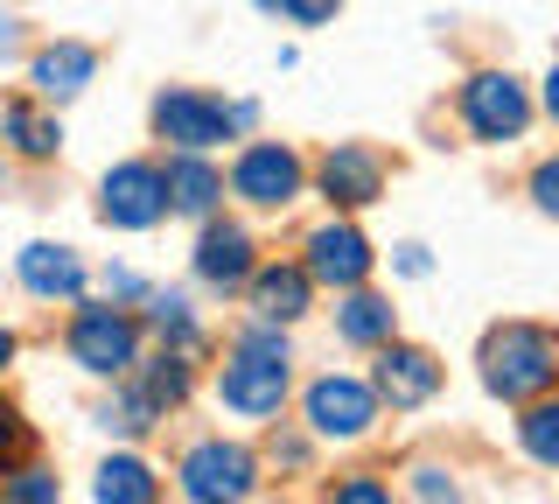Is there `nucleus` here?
Wrapping results in <instances>:
<instances>
[{"instance_id": "nucleus-1", "label": "nucleus", "mask_w": 559, "mask_h": 504, "mask_svg": "<svg viewBox=\"0 0 559 504\" xmlns=\"http://www.w3.org/2000/svg\"><path fill=\"white\" fill-rule=\"evenodd\" d=\"M483 386L503 407H532L559 386V337L538 323H497L483 337Z\"/></svg>"}, {"instance_id": "nucleus-2", "label": "nucleus", "mask_w": 559, "mask_h": 504, "mask_svg": "<svg viewBox=\"0 0 559 504\" xmlns=\"http://www.w3.org/2000/svg\"><path fill=\"white\" fill-rule=\"evenodd\" d=\"M454 106H462L468 141H483V148H511V141H524V127H532V92H524L511 71H476Z\"/></svg>"}, {"instance_id": "nucleus-3", "label": "nucleus", "mask_w": 559, "mask_h": 504, "mask_svg": "<svg viewBox=\"0 0 559 504\" xmlns=\"http://www.w3.org/2000/svg\"><path fill=\"white\" fill-rule=\"evenodd\" d=\"M70 358L98 378H127L140 364V323L112 302H84L78 316H70Z\"/></svg>"}, {"instance_id": "nucleus-4", "label": "nucleus", "mask_w": 559, "mask_h": 504, "mask_svg": "<svg viewBox=\"0 0 559 504\" xmlns=\"http://www.w3.org/2000/svg\"><path fill=\"white\" fill-rule=\"evenodd\" d=\"M175 477H182V497H197V504H238L259 491V462L238 442H197Z\"/></svg>"}, {"instance_id": "nucleus-5", "label": "nucleus", "mask_w": 559, "mask_h": 504, "mask_svg": "<svg viewBox=\"0 0 559 504\" xmlns=\"http://www.w3.org/2000/svg\"><path fill=\"white\" fill-rule=\"evenodd\" d=\"M378 386L371 378H349V372H329L308 386V427L322 434V442H364L378 421Z\"/></svg>"}, {"instance_id": "nucleus-6", "label": "nucleus", "mask_w": 559, "mask_h": 504, "mask_svg": "<svg viewBox=\"0 0 559 504\" xmlns=\"http://www.w3.org/2000/svg\"><path fill=\"white\" fill-rule=\"evenodd\" d=\"M245 127L238 106H224V98H210V92H189V84H175V92L154 98V133L175 148H217V141H231V133Z\"/></svg>"}, {"instance_id": "nucleus-7", "label": "nucleus", "mask_w": 559, "mask_h": 504, "mask_svg": "<svg viewBox=\"0 0 559 504\" xmlns=\"http://www.w3.org/2000/svg\"><path fill=\"white\" fill-rule=\"evenodd\" d=\"M301 183H308V168L287 141H252L231 162V197H245L252 211H287L301 197Z\"/></svg>"}, {"instance_id": "nucleus-8", "label": "nucleus", "mask_w": 559, "mask_h": 504, "mask_svg": "<svg viewBox=\"0 0 559 504\" xmlns=\"http://www.w3.org/2000/svg\"><path fill=\"white\" fill-rule=\"evenodd\" d=\"M168 211H175L168 168H154V162H119L112 176L98 183V218L119 224V232H147V224H162Z\"/></svg>"}, {"instance_id": "nucleus-9", "label": "nucleus", "mask_w": 559, "mask_h": 504, "mask_svg": "<svg viewBox=\"0 0 559 504\" xmlns=\"http://www.w3.org/2000/svg\"><path fill=\"white\" fill-rule=\"evenodd\" d=\"M217 392H224V407H231V413H245V421H273L280 399H287V358L238 343L231 364H224V378H217Z\"/></svg>"}, {"instance_id": "nucleus-10", "label": "nucleus", "mask_w": 559, "mask_h": 504, "mask_svg": "<svg viewBox=\"0 0 559 504\" xmlns=\"http://www.w3.org/2000/svg\"><path fill=\"white\" fill-rule=\"evenodd\" d=\"M308 273L322 288H336V294L364 288V281H371V238H364L349 218L314 224V232H308Z\"/></svg>"}, {"instance_id": "nucleus-11", "label": "nucleus", "mask_w": 559, "mask_h": 504, "mask_svg": "<svg viewBox=\"0 0 559 504\" xmlns=\"http://www.w3.org/2000/svg\"><path fill=\"white\" fill-rule=\"evenodd\" d=\"M378 399L392 413H413L441 392V358L433 351H413V343H378V372H371Z\"/></svg>"}, {"instance_id": "nucleus-12", "label": "nucleus", "mask_w": 559, "mask_h": 504, "mask_svg": "<svg viewBox=\"0 0 559 504\" xmlns=\"http://www.w3.org/2000/svg\"><path fill=\"white\" fill-rule=\"evenodd\" d=\"M322 197L336 203V211H364V203H378V197H384V162H378V148H357V141L329 148V154H322Z\"/></svg>"}, {"instance_id": "nucleus-13", "label": "nucleus", "mask_w": 559, "mask_h": 504, "mask_svg": "<svg viewBox=\"0 0 559 504\" xmlns=\"http://www.w3.org/2000/svg\"><path fill=\"white\" fill-rule=\"evenodd\" d=\"M252 273H259L252 232H245V224H203V238H197V281L231 294V288H252Z\"/></svg>"}, {"instance_id": "nucleus-14", "label": "nucleus", "mask_w": 559, "mask_h": 504, "mask_svg": "<svg viewBox=\"0 0 559 504\" xmlns=\"http://www.w3.org/2000/svg\"><path fill=\"white\" fill-rule=\"evenodd\" d=\"M22 288L35 294V302H78L84 294V259L70 246H22Z\"/></svg>"}, {"instance_id": "nucleus-15", "label": "nucleus", "mask_w": 559, "mask_h": 504, "mask_svg": "<svg viewBox=\"0 0 559 504\" xmlns=\"http://www.w3.org/2000/svg\"><path fill=\"white\" fill-rule=\"evenodd\" d=\"M314 273L308 267H259L252 273V316H266V323H301L308 316V302H314Z\"/></svg>"}, {"instance_id": "nucleus-16", "label": "nucleus", "mask_w": 559, "mask_h": 504, "mask_svg": "<svg viewBox=\"0 0 559 504\" xmlns=\"http://www.w3.org/2000/svg\"><path fill=\"white\" fill-rule=\"evenodd\" d=\"M28 78H35V92H43L49 106H63V98H78L84 84L98 78V57H92L84 43H49L43 57H35V71H28Z\"/></svg>"}, {"instance_id": "nucleus-17", "label": "nucleus", "mask_w": 559, "mask_h": 504, "mask_svg": "<svg viewBox=\"0 0 559 504\" xmlns=\"http://www.w3.org/2000/svg\"><path fill=\"white\" fill-rule=\"evenodd\" d=\"M392 329H399V308L384 302V294H371V288H349L343 294L336 337L349 343V351H378V343H392Z\"/></svg>"}, {"instance_id": "nucleus-18", "label": "nucleus", "mask_w": 559, "mask_h": 504, "mask_svg": "<svg viewBox=\"0 0 559 504\" xmlns=\"http://www.w3.org/2000/svg\"><path fill=\"white\" fill-rule=\"evenodd\" d=\"M217 197H224L217 168H210L197 148H175V162H168V203H175V211H182V218H210Z\"/></svg>"}, {"instance_id": "nucleus-19", "label": "nucleus", "mask_w": 559, "mask_h": 504, "mask_svg": "<svg viewBox=\"0 0 559 504\" xmlns=\"http://www.w3.org/2000/svg\"><path fill=\"white\" fill-rule=\"evenodd\" d=\"M154 491H162V483H154V469L140 456H112L98 469V483H92L98 504H154Z\"/></svg>"}, {"instance_id": "nucleus-20", "label": "nucleus", "mask_w": 559, "mask_h": 504, "mask_svg": "<svg viewBox=\"0 0 559 504\" xmlns=\"http://www.w3.org/2000/svg\"><path fill=\"white\" fill-rule=\"evenodd\" d=\"M0 133H8V141L22 148L28 162H43V154L63 148V127H57L49 113H35V106H8V113H0Z\"/></svg>"}, {"instance_id": "nucleus-21", "label": "nucleus", "mask_w": 559, "mask_h": 504, "mask_svg": "<svg viewBox=\"0 0 559 504\" xmlns=\"http://www.w3.org/2000/svg\"><path fill=\"white\" fill-rule=\"evenodd\" d=\"M518 442L538 469H559V399H532V407H524Z\"/></svg>"}, {"instance_id": "nucleus-22", "label": "nucleus", "mask_w": 559, "mask_h": 504, "mask_svg": "<svg viewBox=\"0 0 559 504\" xmlns=\"http://www.w3.org/2000/svg\"><path fill=\"white\" fill-rule=\"evenodd\" d=\"M147 329L162 343H175V351H197V316H189L182 294H154V302H147Z\"/></svg>"}, {"instance_id": "nucleus-23", "label": "nucleus", "mask_w": 559, "mask_h": 504, "mask_svg": "<svg viewBox=\"0 0 559 504\" xmlns=\"http://www.w3.org/2000/svg\"><path fill=\"white\" fill-rule=\"evenodd\" d=\"M154 413H162V399H154L147 386H127L119 399H105L98 421L112 427V434H147V427H154Z\"/></svg>"}, {"instance_id": "nucleus-24", "label": "nucleus", "mask_w": 559, "mask_h": 504, "mask_svg": "<svg viewBox=\"0 0 559 504\" xmlns=\"http://www.w3.org/2000/svg\"><path fill=\"white\" fill-rule=\"evenodd\" d=\"M140 386L162 399V407H182V399H189V351H175V343H168V351L147 364V378H140Z\"/></svg>"}, {"instance_id": "nucleus-25", "label": "nucleus", "mask_w": 559, "mask_h": 504, "mask_svg": "<svg viewBox=\"0 0 559 504\" xmlns=\"http://www.w3.org/2000/svg\"><path fill=\"white\" fill-rule=\"evenodd\" d=\"M0 497H22V504H49V497H57V477H49V469H14V477L0 483Z\"/></svg>"}, {"instance_id": "nucleus-26", "label": "nucleus", "mask_w": 559, "mask_h": 504, "mask_svg": "<svg viewBox=\"0 0 559 504\" xmlns=\"http://www.w3.org/2000/svg\"><path fill=\"white\" fill-rule=\"evenodd\" d=\"M532 203H538L546 218H559V154H546V162L532 168Z\"/></svg>"}, {"instance_id": "nucleus-27", "label": "nucleus", "mask_w": 559, "mask_h": 504, "mask_svg": "<svg viewBox=\"0 0 559 504\" xmlns=\"http://www.w3.org/2000/svg\"><path fill=\"white\" fill-rule=\"evenodd\" d=\"M336 8H343V0H280V14H287V22H301V28H322Z\"/></svg>"}, {"instance_id": "nucleus-28", "label": "nucleus", "mask_w": 559, "mask_h": 504, "mask_svg": "<svg viewBox=\"0 0 559 504\" xmlns=\"http://www.w3.org/2000/svg\"><path fill=\"white\" fill-rule=\"evenodd\" d=\"M413 497H454V477H448V469H433V462H419L413 469Z\"/></svg>"}, {"instance_id": "nucleus-29", "label": "nucleus", "mask_w": 559, "mask_h": 504, "mask_svg": "<svg viewBox=\"0 0 559 504\" xmlns=\"http://www.w3.org/2000/svg\"><path fill=\"white\" fill-rule=\"evenodd\" d=\"M336 497H343V504H384L392 491H384V483H371V477H349V483H336Z\"/></svg>"}, {"instance_id": "nucleus-30", "label": "nucleus", "mask_w": 559, "mask_h": 504, "mask_svg": "<svg viewBox=\"0 0 559 504\" xmlns=\"http://www.w3.org/2000/svg\"><path fill=\"white\" fill-rule=\"evenodd\" d=\"M399 273H406V281H427V273H433L427 246H399Z\"/></svg>"}, {"instance_id": "nucleus-31", "label": "nucleus", "mask_w": 559, "mask_h": 504, "mask_svg": "<svg viewBox=\"0 0 559 504\" xmlns=\"http://www.w3.org/2000/svg\"><path fill=\"white\" fill-rule=\"evenodd\" d=\"M105 294H112V302H133V294H140V273H127V267H105Z\"/></svg>"}, {"instance_id": "nucleus-32", "label": "nucleus", "mask_w": 559, "mask_h": 504, "mask_svg": "<svg viewBox=\"0 0 559 504\" xmlns=\"http://www.w3.org/2000/svg\"><path fill=\"white\" fill-rule=\"evenodd\" d=\"M14 448H22V421H14V413H8V407H0V462H8V456H14Z\"/></svg>"}, {"instance_id": "nucleus-33", "label": "nucleus", "mask_w": 559, "mask_h": 504, "mask_svg": "<svg viewBox=\"0 0 559 504\" xmlns=\"http://www.w3.org/2000/svg\"><path fill=\"white\" fill-rule=\"evenodd\" d=\"M14 43H22V22H14V14H0V57H14Z\"/></svg>"}, {"instance_id": "nucleus-34", "label": "nucleus", "mask_w": 559, "mask_h": 504, "mask_svg": "<svg viewBox=\"0 0 559 504\" xmlns=\"http://www.w3.org/2000/svg\"><path fill=\"white\" fill-rule=\"evenodd\" d=\"M546 113L559 119V63H552V71H546Z\"/></svg>"}, {"instance_id": "nucleus-35", "label": "nucleus", "mask_w": 559, "mask_h": 504, "mask_svg": "<svg viewBox=\"0 0 559 504\" xmlns=\"http://www.w3.org/2000/svg\"><path fill=\"white\" fill-rule=\"evenodd\" d=\"M8 358H14V337H8V329H0V372H8Z\"/></svg>"}, {"instance_id": "nucleus-36", "label": "nucleus", "mask_w": 559, "mask_h": 504, "mask_svg": "<svg viewBox=\"0 0 559 504\" xmlns=\"http://www.w3.org/2000/svg\"><path fill=\"white\" fill-rule=\"evenodd\" d=\"M259 8H266V14H280V0H259Z\"/></svg>"}]
</instances>
